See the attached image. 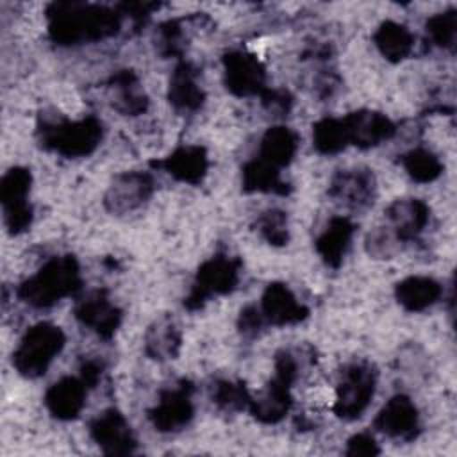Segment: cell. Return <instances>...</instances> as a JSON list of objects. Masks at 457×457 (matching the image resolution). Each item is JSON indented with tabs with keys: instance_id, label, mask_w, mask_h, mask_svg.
<instances>
[{
	"instance_id": "cell-16",
	"label": "cell",
	"mask_w": 457,
	"mask_h": 457,
	"mask_svg": "<svg viewBox=\"0 0 457 457\" xmlns=\"http://www.w3.org/2000/svg\"><path fill=\"white\" fill-rule=\"evenodd\" d=\"M341 121L346 132L348 146L352 145L361 150H368L389 141L396 134L395 121L378 111L359 109L343 116Z\"/></svg>"
},
{
	"instance_id": "cell-6",
	"label": "cell",
	"mask_w": 457,
	"mask_h": 457,
	"mask_svg": "<svg viewBox=\"0 0 457 457\" xmlns=\"http://www.w3.org/2000/svg\"><path fill=\"white\" fill-rule=\"evenodd\" d=\"M377 377V368L371 362H348L339 373L332 412L345 421L361 418L375 396Z\"/></svg>"
},
{
	"instance_id": "cell-27",
	"label": "cell",
	"mask_w": 457,
	"mask_h": 457,
	"mask_svg": "<svg viewBox=\"0 0 457 457\" xmlns=\"http://www.w3.org/2000/svg\"><path fill=\"white\" fill-rule=\"evenodd\" d=\"M296 150H298V134L286 125H275L262 134L257 157L282 170L291 164V161L296 155Z\"/></svg>"
},
{
	"instance_id": "cell-31",
	"label": "cell",
	"mask_w": 457,
	"mask_h": 457,
	"mask_svg": "<svg viewBox=\"0 0 457 457\" xmlns=\"http://www.w3.org/2000/svg\"><path fill=\"white\" fill-rule=\"evenodd\" d=\"M212 403L225 411V412H239L248 409L250 405V393L241 380H228V378H216L209 389Z\"/></svg>"
},
{
	"instance_id": "cell-39",
	"label": "cell",
	"mask_w": 457,
	"mask_h": 457,
	"mask_svg": "<svg viewBox=\"0 0 457 457\" xmlns=\"http://www.w3.org/2000/svg\"><path fill=\"white\" fill-rule=\"evenodd\" d=\"M104 373V364L98 359H84L80 364V378L86 382V386L91 389L98 384Z\"/></svg>"
},
{
	"instance_id": "cell-7",
	"label": "cell",
	"mask_w": 457,
	"mask_h": 457,
	"mask_svg": "<svg viewBox=\"0 0 457 457\" xmlns=\"http://www.w3.org/2000/svg\"><path fill=\"white\" fill-rule=\"evenodd\" d=\"M241 259L216 253L204 261L195 275L191 289L184 298V307L191 312L200 311L212 296L228 295L239 284Z\"/></svg>"
},
{
	"instance_id": "cell-19",
	"label": "cell",
	"mask_w": 457,
	"mask_h": 457,
	"mask_svg": "<svg viewBox=\"0 0 457 457\" xmlns=\"http://www.w3.org/2000/svg\"><path fill=\"white\" fill-rule=\"evenodd\" d=\"M150 166L166 171L179 182L198 186L207 175L209 155L200 145H186L175 148L170 155L159 161H150Z\"/></svg>"
},
{
	"instance_id": "cell-28",
	"label": "cell",
	"mask_w": 457,
	"mask_h": 457,
	"mask_svg": "<svg viewBox=\"0 0 457 457\" xmlns=\"http://www.w3.org/2000/svg\"><path fill=\"white\" fill-rule=\"evenodd\" d=\"M373 43L389 62H402L414 50V34L405 25L386 20L375 30Z\"/></svg>"
},
{
	"instance_id": "cell-35",
	"label": "cell",
	"mask_w": 457,
	"mask_h": 457,
	"mask_svg": "<svg viewBox=\"0 0 457 457\" xmlns=\"http://www.w3.org/2000/svg\"><path fill=\"white\" fill-rule=\"evenodd\" d=\"M259 98L262 102V107L275 116H286L293 105V96L286 89L266 87V91Z\"/></svg>"
},
{
	"instance_id": "cell-30",
	"label": "cell",
	"mask_w": 457,
	"mask_h": 457,
	"mask_svg": "<svg viewBox=\"0 0 457 457\" xmlns=\"http://www.w3.org/2000/svg\"><path fill=\"white\" fill-rule=\"evenodd\" d=\"M312 146L323 155H336L348 146L341 118H321L312 125Z\"/></svg>"
},
{
	"instance_id": "cell-4",
	"label": "cell",
	"mask_w": 457,
	"mask_h": 457,
	"mask_svg": "<svg viewBox=\"0 0 457 457\" xmlns=\"http://www.w3.org/2000/svg\"><path fill=\"white\" fill-rule=\"evenodd\" d=\"M298 378V359L289 348H282L275 353L273 377L266 384L257 398L250 400V414L266 425L278 423L291 411L293 396L291 387Z\"/></svg>"
},
{
	"instance_id": "cell-23",
	"label": "cell",
	"mask_w": 457,
	"mask_h": 457,
	"mask_svg": "<svg viewBox=\"0 0 457 457\" xmlns=\"http://www.w3.org/2000/svg\"><path fill=\"white\" fill-rule=\"evenodd\" d=\"M355 223L346 216H334L328 220L327 227L314 241V248L321 261L330 268H339L348 248L352 237L355 234Z\"/></svg>"
},
{
	"instance_id": "cell-5",
	"label": "cell",
	"mask_w": 457,
	"mask_h": 457,
	"mask_svg": "<svg viewBox=\"0 0 457 457\" xmlns=\"http://www.w3.org/2000/svg\"><path fill=\"white\" fill-rule=\"evenodd\" d=\"M66 336L59 325L39 321L32 325L12 352V366L25 378H39L62 352Z\"/></svg>"
},
{
	"instance_id": "cell-9",
	"label": "cell",
	"mask_w": 457,
	"mask_h": 457,
	"mask_svg": "<svg viewBox=\"0 0 457 457\" xmlns=\"http://www.w3.org/2000/svg\"><path fill=\"white\" fill-rule=\"evenodd\" d=\"M195 386L191 380H179L175 386L159 391L157 403L148 409V420L157 432H179L186 428L195 416Z\"/></svg>"
},
{
	"instance_id": "cell-11",
	"label": "cell",
	"mask_w": 457,
	"mask_h": 457,
	"mask_svg": "<svg viewBox=\"0 0 457 457\" xmlns=\"http://www.w3.org/2000/svg\"><path fill=\"white\" fill-rule=\"evenodd\" d=\"M155 191L152 173L130 170L118 173L104 195V207L111 214H127L143 207Z\"/></svg>"
},
{
	"instance_id": "cell-17",
	"label": "cell",
	"mask_w": 457,
	"mask_h": 457,
	"mask_svg": "<svg viewBox=\"0 0 457 457\" xmlns=\"http://www.w3.org/2000/svg\"><path fill=\"white\" fill-rule=\"evenodd\" d=\"M386 227L400 246L420 237L430 220V207L420 198L393 200L386 211Z\"/></svg>"
},
{
	"instance_id": "cell-20",
	"label": "cell",
	"mask_w": 457,
	"mask_h": 457,
	"mask_svg": "<svg viewBox=\"0 0 457 457\" xmlns=\"http://www.w3.org/2000/svg\"><path fill=\"white\" fill-rule=\"evenodd\" d=\"M89 387L80 377H62L61 380L54 382L46 393H45V405L48 412L61 420V421H70L75 420L84 405H86V396H87Z\"/></svg>"
},
{
	"instance_id": "cell-1",
	"label": "cell",
	"mask_w": 457,
	"mask_h": 457,
	"mask_svg": "<svg viewBox=\"0 0 457 457\" xmlns=\"http://www.w3.org/2000/svg\"><path fill=\"white\" fill-rule=\"evenodd\" d=\"M48 36L61 46L95 43L118 34L121 12L100 4L52 2L46 7Z\"/></svg>"
},
{
	"instance_id": "cell-29",
	"label": "cell",
	"mask_w": 457,
	"mask_h": 457,
	"mask_svg": "<svg viewBox=\"0 0 457 457\" xmlns=\"http://www.w3.org/2000/svg\"><path fill=\"white\" fill-rule=\"evenodd\" d=\"M398 162L403 166L407 175L418 184H428L437 180L445 170L441 159L434 152L421 146L400 155Z\"/></svg>"
},
{
	"instance_id": "cell-37",
	"label": "cell",
	"mask_w": 457,
	"mask_h": 457,
	"mask_svg": "<svg viewBox=\"0 0 457 457\" xmlns=\"http://www.w3.org/2000/svg\"><path fill=\"white\" fill-rule=\"evenodd\" d=\"M346 455H378L380 448L375 441V437L368 432H359L353 434L348 441H346V448H345Z\"/></svg>"
},
{
	"instance_id": "cell-15",
	"label": "cell",
	"mask_w": 457,
	"mask_h": 457,
	"mask_svg": "<svg viewBox=\"0 0 457 457\" xmlns=\"http://www.w3.org/2000/svg\"><path fill=\"white\" fill-rule=\"evenodd\" d=\"M373 428L389 439L411 443L420 436V412L414 402L398 393L391 396L373 420Z\"/></svg>"
},
{
	"instance_id": "cell-25",
	"label": "cell",
	"mask_w": 457,
	"mask_h": 457,
	"mask_svg": "<svg viewBox=\"0 0 457 457\" xmlns=\"http://www.w3.org/2000/svg\"><path fill=\"white\" fill-rule=\"evenodd\" d=\"M182 346V334L170 314H161L155 318L143 337V348L146 357L162 362L177 359Z\"/></svg>"
},
{
	"instance_id": "cell-14",
	"label": "cell",
	"mask_w": 457,
	"mask_h": 457,
	"mask_svg": "<svg viewBox=\"0 0 457 457\" xmlns=\"http://www.w3.org/2000/svg\"><path fill=\"white\" fill-rule=\"evenodd\" d=\"M73 314L77 321L93 330L104 341H111L121 325L123 312L114 305L105 289H93L75 302Z\"/></svg>"
},
{
	"instance_id": "cell-2",
	"label": "cell",
	"mask_w": 457,
	"mask_h": 457,
	"mask_svg": "<svg viewBox=\"0 0 457 457\" xmlns=\"http://www.w3.org/2000/svg\"><path fill=\"white\" fill-rule=\"evenodd\" d=\"M82 289L79 261L66 253L48 259L34 275L25 278L18 289V298L34 307L48 309L62 298L75 296Z\"/></svg>"
},
{
	"instance_id": "cell-33",
	"label": "cell",
	"mask_w": 457,
	"mask_h": 457,
	"mask_svg": "<svg viewBox=\"0 0 457 457\" xmlns=\"http://www.w3.org/2000/svg\"><path fill=\"white\" fill-rule=\"evenodd\" d=\"M425 30L428 41L434 46L453 52L457 41V11L452 7L443 12L432 14L425 21Z\"/></svg>"
},
{
	"instance_id": "cell-22",
	"label": "cell",
	"mask_w": 457,
	"mask_h": 457,
	"mask_svg": "<svg viewBox=\"0 0 457 457\" xmlns=\"http://www.w3.org/2000/svg\"><path fill=\"white\" fill-rule=\"evenodd\" d=\"M168 102L184 112H195L205 104V91L198 84V70L191 62L180 61L173 68L168 84Z\"/></svg>"
},
{
	"instance_id": "cell-10",
	"label": "cell",
	"mask_w": 457,
	"mask_h": 457,
	"mask_svg": "<svg viewBox=\"0 0 457 457\" xmlns=\"http://www.w3.org/2000/svg\"><path fill=\"white\" fill-rule=\"evenodd\" d=\"M327 195L346 211H368L377 198L375 173L364 166L337 170L328 182Z\"/></svg>"
},
{
	"instance_id": "cell-32",
	"label": "cell",
	"mask_w": 457,
	"mask_h": 457,
	"mask_svg": "<svg viewBox=\"0 0 457 457\" xmlns=\"http://www.w3.org/2000/svg\"><path fill=\"white\" fill-rule=\"evenodd\" d=\"M187 20L173 18L159 25L155 32V48L162 57H180L187 46Z\"/></svg>"
},
{
	"instance_id": "cell-21",
	"label": "cell",
	"mask_w": 457,
	"mask_h": 457,
	"mask_svg": "<svg viewBox=\"0 0 457 457\" xmlns=\"http://www.w3.org/2000/svg\"><path fill=\"white\" fill-rule=\"evenodd\" d=\"M111 105L123 116H139L148 109V96L134 70H118L107 80Z\"/></svg>"
},
{
	"instance_id": "cell-36",
	"label": "cell",
	"mask_w": 457,
	"mask_h": 457,
	"mask_svg": "<svg viewBox=\"0 0 457 457\" xmlns=\"http://www.w3.org/2000/svg\"><path fill=\"white\" fill-rule=\"evenodd\" d=\"M266 327L257 305L250 303L241 309L237 318V328L245 337H255Z\"/></svg>"
},
{
	"instance_id": "cell-12",
	"label": "cell",
	"mask_w": 457,
	"mask_h": 457,
	"mask_svg": "<svg viewBox=\"0 0 457 457\" xmlns=\"http://www.w3.org/2000/svg\"><path fill=\"white\" fill-rule=\"evenodd\" d=\"M221 61L225 87L234 96H261L266 91V68L253 54L230 50Z\"/></svg>"
},
{
	"instance_id": "cell-18",
	"label": "cell",
	"mask_w": 457,
	"mask_h": 457,
	"mask_svg": "<svg viewBox=\"0 0 457 457\" xmlns=\"http://www.w3.org/2000/svg\"><path fill=\"white\" fill-rule=\"evenodd\" d=\"M257 307L264 323L271 327L296 325L309 316V309L300 303L293 291L282 282L268 284Z\"/></svg>"
},
{
	"instance_id": "cell-24",
	"label": "cell",
	"mask_w": 457,
	"mask_h": 457,
	"mask_svg": "<svg viewBox=\"0 0 457 457\" xmlns=\"http://www.w3.org/2000/svg\"><path fill=\"white\" fill-rule=\"evenodd\" d=\"M443 286L427 275H411L395 286V298L407 312H423L441 300Z\"/></svg>"
},
{
	"instance_id": "cell-38",
	"label": "cell",
	"mask_w": 457,
	"mask_h": 457,
	"mask_svg": "<svg viewBox=\"0 0 457 457\" xmlns=\"http://www.w3.org/2000/svg\"><path fill=\"white\" fill-rule=\"evenodd\" d=\"M157 4H146V2H125L118 5V11L121 14H129L136 23H143L154 9H157Z\"/></svg>"
},
{
	"instance_id": "cell-13",
	"label": "cell",
	"mask_w": 457,
	"mask_h": 457,
	"mask_svg": "<svg viewBox=\"0 0 457 457\" xmlns=\"http://www.w3.org/2000/svg\"><path fill=\"white\" fill-rule=\"evenodd\" d=\"M89 436L105 455H132L137 452V439L132 427L116 407L98 412L89 421Z\"/></svg>"
},
{
	"instance_id": "cell-8",
	"label": "cell",
	"mask_w": 457,
	"mask_h": 457,
	"mask_svg": "<svg viewBox=\"0 0 457 457\" xmlns=\"http://www.w3.org/2000/svg\"><path fill=\"white\" fill-rule=\"evenodd\" d=\"M32 175L23 166L7 170L0 180V202L4 209V223L14 236L23 234L32 225V205L27 196L30 191Z\"/></svg>"
},
{
	"instance_id": "cell-34",
	"label": "cell",
	"mask_w": 457,
	"mask_h": 457,
	"mask_svg": "<svg viewBox=\"0 0 457 457\" xmlns=\"http://www.w3.org/2000/svg\"><path fill=\"white\" fill-rule=\"evenodd\" d=\"M255 230L271 246H284L289 241L287 212L277 207L262 211L255 220Z\"/></svg>"
},
{
	"instance_id": "cell-26",
	"label": "cell",
	"mask_w": 457,
	"mask_h": 457,
	"mask_svg": "<svg viewBox=\"0 0 457 457\" xmlns=\"http://www.w3.org/2000/svg\"><path fill=\"white\" fill-rule=\"evenodd\" d=\"M241 187L245 193H273L280 196L291 193V186L282 179L280 170L257 155L243 164Z\"/></svg>"
},
{
	"instance_id": "cell-3",
	"label": "cell",
	"mask_w": 457,
	"mask_h": 457,
	"mask_svg": "<svg viewBox=\"0 0 457 457\" xmlns=\"http://www.w3.org/2000/svg\"><path fill=\"white\" fill-rule=\"evenodd\" d=\"M36 136L39 145L68 159L87 157L104 137V125L96 116L70 120L59 114H43L37 120Z\"/></svg>"
}]
</instances>
